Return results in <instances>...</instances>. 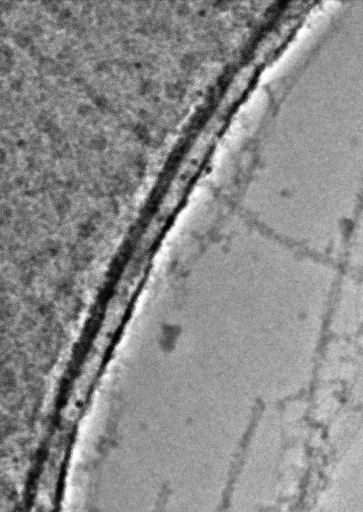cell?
Returning a JSON list of instances; mask_svg holds the SVG:
<instances>
[{"mask_svg":"<svg viewBox=\"0 0 363 512\" xmlns=\"http://www.w3.org/2000/svg\"><path fill=\"white\" fill-rule=\"evenodd\" d=\"M136 131H137L138 137H140V139H146L148 137V131L144 126L137 125Z\"/></svg>","mask_w":363,"mask_h":512,"instance_id":"cell-1","label":"cell"}]
</instances>
